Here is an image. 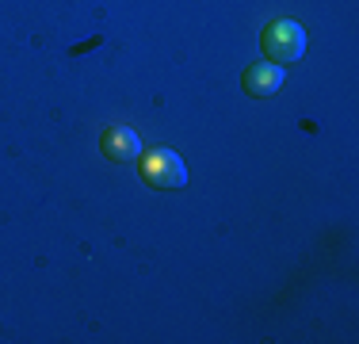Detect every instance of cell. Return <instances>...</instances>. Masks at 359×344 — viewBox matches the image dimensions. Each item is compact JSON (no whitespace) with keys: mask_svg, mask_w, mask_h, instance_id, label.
Returning <instances> with one entry per match:
<instances>
[{"mask_svg":"<svg viewBox=\"0 0 359 344\" xmlns=\"http://www.w3.org/2000/svg\"><path fill=\"white\" fill-rule=\"evenodd\" d=\"M260 46H264V54H268V62H276V65L298 62V58L306 54V31L290 20H276V23L264 27Z\"/></svg>","mask_w":359,"mask_h":344,"instance_id":"1","label":"cell"},{"mask_svg":"<svg viewBox=\"0 0 359 344\" xmlns=\"http://www.w3.org/2000/svg\"><path fill=\"white\" fill-rule=\"evenodd\" d=\"M142 176H145V184L161 187V192H180L187 184V165L172 150H153L142 157Z\"/></svg>","mask_w":359,"mask_h":344,"instance_id":"2","label":"cell"},{"mask_svg":"<svg viewBox=\"0 0 359 344\" xmlns=\"http://www.w3.org/2000/svg\"><path fill=\"white\" fill-rule=\"evenodd\" d=\"M241 84H245V92H249V96L268 100V96H276V92L283 88V65H276V62H256L252 69H245Z\"/></svg>","mask_w":359,"mask_h":344,"instance_id":"3","label":"cell"},{"mask_svg":"<svg viewBox=\"0 0 359 344\" xmlns=\"http://www.w3.org/2000/svg\"><path fill=\"white\" fill-rule=\"evenodd\" d=\"M100 150H104L115 165H126V161L142 157V142H138V134H134L130 126H111V131H104Z\"/></svg>","mask_w":359,"mask_h":344,"instance_id":"4","label":"cell"}]
</instances>
